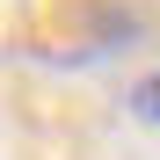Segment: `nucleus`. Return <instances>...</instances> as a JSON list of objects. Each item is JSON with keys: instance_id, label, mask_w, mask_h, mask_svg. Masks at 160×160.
<instances>
[{"instance_id": "1", "label": "nucleus", "mask_w": 160, "mask_h": 160, "mask_svg": "<svg viewBox=\"0 0 160 160\" xmlns=\"http://www.w3.org/2000/svg\"><path fill=\"white\" fill-rule=\"evenodd\" d=\"M124 102H131V117H138V124L160 131V66H153L146 80H131V95H124Z\"/></svg>"}]
</instances>
